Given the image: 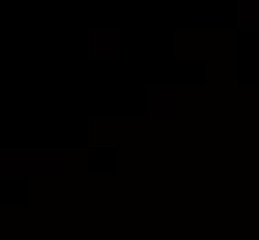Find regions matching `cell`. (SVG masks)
Segmentation results:
<instances>
[{
  "mask_svg": "<svg viewBox=\"0 0 259 240\" xmlns=\"http://www.w3.org/2000/svg\"><path fill=\"white\" fill-rule=\"evenodd\" d=\"M93 48H89V52L93 56H115V52H119V48H115V41H119V37H115V33L108 30V33H93Z\"/></svg>",
  "mask_w": 259,
  "mask_h": 240,
  "instance_id": "cell-3",
  "label": "cell"
},
{
  "mask_svg": "<svg viewBox=\"0 0 259 240\" xmlns=\"http://www.w3.org/2000/svg\"><path fill=\"white\" fill-rule=\"evenodd\" d=\"M56 159H60V152H45V148L4 152V174H52Z\"/></svg>",
  "mask_w": 259,
  "mask_h": 240,
  "instance_id": "cell-1",
  "label": "cell"
},
{
  "mask_svg": "<svg viewBox=\"0 0 259 240\" xmlns=\"http://www.w3.org/2000/svg\"><path fill=\"white\" fill-rule=\"evenodd\" d=\"M174 100H178V92L167 89V92H148V104H152V115H170L174 111Z\"/></svg>",
  "mask_w": 259,
  "mask_h": 240,
  "instance_id": "cell-2",
  "label": "cell"
},
{
  "mask_svg": "<svg viewBox=\"0 0 259 240\" xmlns=\"http://www.w3.org/2000/svg\"><path fill=\"white\" fill-rule=\"evenodd\" d=\"M241 26H259V4H244L241 8Z\"/></svg>",
  "mask_w": 259,
  "mask_h": 240,
  "instance_id": "cell-4",
  "label": "cell"
}]
</instances>
